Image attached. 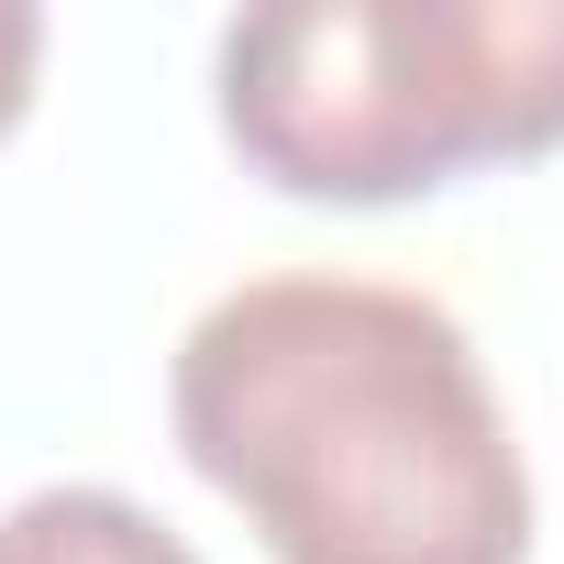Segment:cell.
<instances>
[{"label":"cell","instance_id":"cell-1","mask_svg":"<svg viewBox=\"0 0 564 564\" xmlns=\"http://www.w3.org/2000/svg\"><path fill=\"white\" fill-rule=\"evenodd\" d=\"M166 432L265 564H531V465L432 289L276 265L166 366Z\"/></svg>","mask_w":564,"mask_h":564},{"label":"cell","instance_id":"cell-2","mask_svg":"<svg viewBox=\"0 0 564 564\" xmlns=\"http://www.w3.org/2000/svg\"><path fill=\"white\" fill-rule=\"evenodd\" d=\"M232 155L333 210L564 144V0H276L210 45Z\"/></svg>","mask_w":564,"mask_h":564},{"label":"cell","instance_id":"cell-4","mask_svg":"<svg viewBox=\"0 0 564 564\" xmlns=\"http://www.w3.org/2000/svg\"><path fill=\"white\" fill-rule=\"evenodd\" d=\"M34 67H45V12L34 0H0V133L34 111Z\"/></svg>","mask_w":564,"mask_h":564},{"label":"cell","instance_id":"cell-3","mask_svg":"<svg viewBox=\"0 0 564 564\" xmlns=\"http://www.w3.org/2000/svg\"><path fill=\"white\" fill-rule=\"evenodd\" d=\"M0 564H199L122 487H34L0 509Z\"/></svg>","mask_w":564,"mask_h":564}]
</instances>
